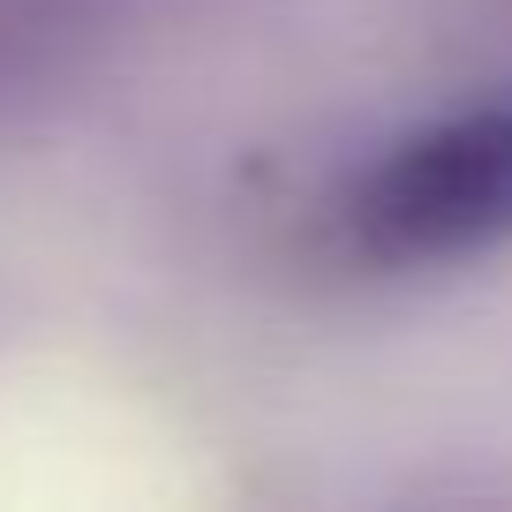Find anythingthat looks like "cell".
I'll list each match as a JSON object with an SVG mask.
<instances>
[{"mask_svg":"<svg viewBox=\"0 0 512 512\" xmlns=\"http://www.w3.org/2000/svg\"><path fill=\"white\" fill-rule=\"evenodd\" d=\"M339 249L384 272H430L512 249V91L407 128L332 196Z\"/></svg>","mask_w":512,"mask_h":512,"instance_id":"obj_1","label":"cell"}]
</instances>
